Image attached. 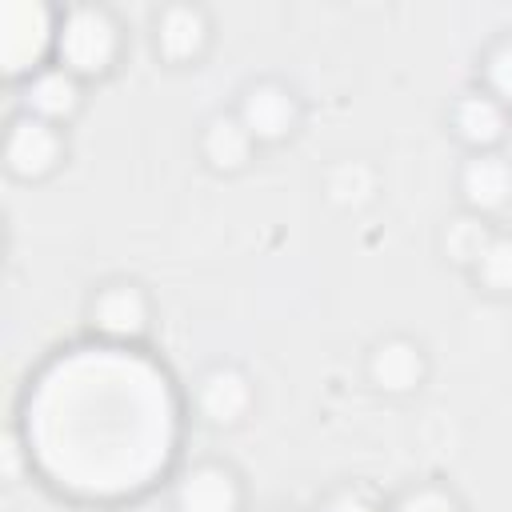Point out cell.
I'll list each match as a JSON object with an SVG mask.
<instances>
[{"label": "cell", "instance_id": "cell-9", "mask_svg": "<svg viewBox=\"0 0 512 512\" xmlns=\"http://www.w3.org/2000/svg\"><path fill=\"white\" fill-rule=\"evenodd\" d=\"M196 404L212 424H236L252 404V388L236 368H212L196 388Z\"/></svg>", "mask_w": 512, "mask_h": 512}, {"label": "cell", "instance_id": "cell-12", "mask_svg": "<svg viewBox=\"0 0 512 512\" xmlns=\"http://www.w3.org/2000/svg\"><path fill=\"white\" fill-rule=\"evenodd\" d=\"M204 40H208V24H204V16H200L196 8L176 4V8H168V12L160 16V24H156V48H160V56L172 60V64H184V60L200 56Z\"/></svg>", "mask_w": 512, "mask_h": 512}, {"label": "cell", "instance_id": "cell-13", "mask_svg": "<svg viewBox=\"0 0 512 512\" xmlns=\"http://www.w3.org/2000/svg\"><path fill=\"white\" fill-rule=\"evenodd\" d=\"M24 100H28V112H32L36 120H48V124H52V120H64V116L76 112V104H80V88H76L72 72L52 68V72L32 76Z\"/></svg>", "mask_w": 512, "mask_h": 512}, {"label": "cell", "instance_id": "cell-5", "mask_svg": "<svg viewBox=\"0 0 512 512\" xmlns=\"http://www.w3.org/2000/svg\"><path fill=\"white\" fill-rule=\"evenodd\" d=\"M240 124L252 140H284L296 124V100L280 84H256L240 100Z\"/></svg>", "mask_w": 512, "mask_h": 512}, {"label": "cell", "instance_id": "cell-11", "mask_svg": "<svg viewBox=\"0 0 512 512\" xmlns=\"http://www.w3.org/2000/svg\"><path fill=\"white\" fill-rule=\"evenodd\" d=\"M452 128H456V136L464 140V144H472V148H492L500 136H504V128H508V116H504V104L496 100V96H480V92H472V96H464L460 104H456V112H452Z\"/></svg>", "mask_w": 512, "mask_h": 512}, {"label": "cell", "instance_id": "cell-2", "mask_svg": "<svg viewBox=\"0 0 512 512\" xmlns=\"http://www.w3.org/2000/svg\"><path fill=\"white\" fill-rule=\"evenodd\" d=\"M48 40H52V20L44 4H28V0L0 4V64L8 76H20L32 64H40Z\"/></svg>", "mask_w": 512, "mask_h": 512}, {"label": "cell", "instance_id": "cell-18", "mask_svg": "<svg viewBox=\"0 0 512 512\" xmlns=\"http://www.w3.org/2000/svg\"><path fill=\"white\" fill-rule=\"evenodd\" d=\"M484 76H488L492 96H496L500 104H512V40H508V44H500V48L488 56Z\"/></svg>", "mask_w": 512, "mask_h": 512}, {"label": "cell", "instance_id": "cell-15", "mask_svg": "<svg viewBox=\"0 0 512 512\" xmlns=\"http://www.w3.org/2000/svg\"><path fill=\"white\" fill-rule=\"evenodd\" d=\"M492 232L480 216H456L448 228H444V252L452 264H476L480 252L488 248Z\"/></svg>", "mask_w": 512, "mask_h": 512}, {"label": "cell", "instance_id": "cell-3", "mask_svg": "<svg viewBox=\"0 0 512 512\" xmlns=\"http://www.w3.org/2000/svg\"><path fill=\"white\" fill-rule=\"evenodd\" d=\"M56 48H60V60L68 64V72H104L116 56V28L104 12L76 8L64 16Z\"/></svg>", "mask_w": 512, "mask_h": 512}, {"label": "cell", "instance_id": "cell-19", "mask_svg": "<svg viewBox=\"0 0 512 512\" xmlns=\"http://www.w3.org/2000/svg\"><path fill=\"white\" fill-rule=\"evenodd\" d=\"M396 512H456V500L440 488H420V492H408Z\"/></svg>", "mask_w": 512, "mask_h": 512}, {"label": "cell", "instance_id": "cell-8", "mask_svg": "<svg viewBox=\"0 0 512 512\" xmlns=\"http://www.w3.org/2000/svg\"><path fill=\"white\" fill-rule=\"evenodd\" d=\"M236 504H240V488L232 472L216 464L192 468L176 488V512H236Z\"/></svg>", "mask_w": 512, "mask_h": 512}, {"label": "cell", "instance_id": "cell-17", "mask_svg": "<svg viewBox=\"0 0 512 512\" xmlns=\"http://www.w3.org/2000/svg\"><path fill=\"white\" fill-rule=\"evenodd\" d=\"M328 196H332L336 204H348V208L364 204V200L372 196V172H368L364 164H340V168L328 176Z\"/></svg>", "mask_w": 512, "mask_h": 512}, {"label": "cell", "instance_id": "cell-4", "mask_svg": "<svg viewBox=\"0 0 512 512\" xmlns=\"http://www.w3.org/2000/svg\"><path fill=\"white\" fill-rule=\"evenodd\" d=\"M4 156H8V168H12L16 176L36 180V176H44V172L56 168V160H60V136H56V128H52L48 120L20 116V120L12 124V132H8Z\"/></svg>", "mask_w": 512, "mask_h": 512}, {"label": "cell", "instance_id": "cell-6", "mask_svg": "<svg viewBox=\"0 0 512 512\" xmlns=\"http://www.w3.org/2000/svg\"><path fill=\"white\" fill-rule=\"evenodd\" d=\"M92 324L108 340H136L148 328V300L132 284H112L92 304Z\"/></svg>", "mask_w": 512, "mask_h": 512}, {"label": "cell", "instance_id": "cell-10", "mask_svg": "<svg viewBox=\"0 0 512 512\" xmlns=\"http://www.w3.org/2000/svg\"><path fill=\"white\" fill-rule=\"evenodd\" d=\"M372 384L384 392H412L424 380V356L408 340H384L368 360Z\"/></svg>", "mask_w": 512, "mask_h": 512}, {"label": "cell", "instance_id": "cell-20", "mask_svg": "<svg viewBox=\"0 0 512 512\" xmlns=\"http://www.w3.org/2000/svg\"><path fill=\"white\" fill-rule=\"evenodd\" d=\"M324 512H380V504L372 496H364V492H340Z\"/></svg>", "mask_w": 512, "mask_h": 512}, {"label": "cell", "instance_id": "cell-14", "mask_svg": "<svg viewBox=\"0 0 512 512\" xmlns=\"http://www.w3.org/2000/svg\"><path fill=\"white\" fill-rule=\"evenodd\" d=\"M204 156H208L212 168H224V172L240 168L252 156V136L240 124V116H216V120H208V128H204Z\"/></svg>", "mask_w": 512, "mask_h": 512}, {"label": "cell", "instance_id": "cell-7", "mask_svg": "<svg viewBox=\"0 0 512 512\" xmlns=\"http://www.w3.org/2000/svg\"><path fill=\"white\" fill-rule=\"evenodd\" d=\"M460 192H464V200H468V208H472L476 216L500 212V208L508 204V196H512V168H508L500 156L480 152V156H472V160L464 164V172H460Z\"/></svg>", "mask_w": 512, "mask_h": 512}, {"label": "cell", "instance_id": "cell-1", "mask_svg": "<svg viewBox=\"0 0 512 512\" xmlns=\"http://www.w3.org/2000/svg\"><path fill=\"white\" fill-rule=\"evenodd\" d=\"M24 416L36 468L56 488L88 500L148 488L176 452L172 384L128 348H72L52 360Z\"/></svg>", "mask_w": 512, "mask_h": 512}, {"label": "cell", "instance_id": "cell-16", "mask_svg": "<svg viewBox=\"0 0 512 512\" xmlns=\"http://www.w3.org/2000/svg\"><path fill=\"white\" fill-rule=\"evenodd\" d=\"M476 280L492 292H512V236H492L480 260L472 264Z\"/></svg>", "mask_w": 512, "mask_h": 512}]
</instances>
